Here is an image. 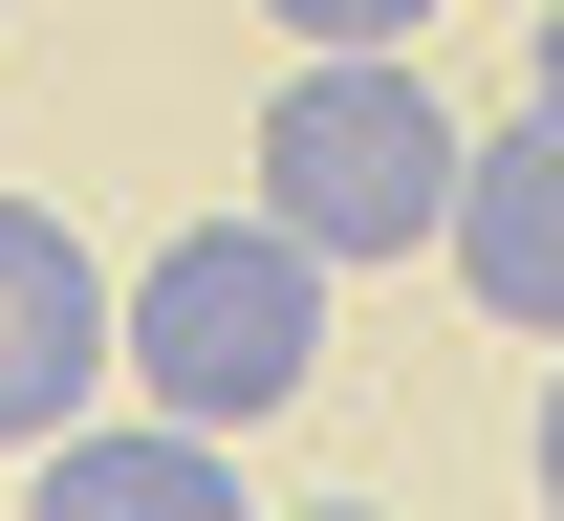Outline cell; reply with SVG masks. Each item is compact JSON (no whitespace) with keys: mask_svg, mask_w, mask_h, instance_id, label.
I'll list each match as a JSON object with an SVG mask.
<instances>
[{"mask_svg":"<svg viewBox=\"0 0 564 521\" xmlns=\"http://www.w3.org/2000/svg\"><path fill=\"white\" fill-rule=\"evenodd\" d=\"M456 109L413 87V44H304L261 109V218L304 239V261H413L434 218H456Z\"/></svg>","mask_w":564,"mask_h":521,"instance_id":"6da1fadb","label":"cell"},{"mask_svg":"<svg viewBox=\"0 0 564 521\" xmlns=\"http://www.w3.org/2000/svg\"><path fill=\"white\" fill-rule=\"evenodd\" d=\"M109 370L174 413V435H239V413H282V391L326 370V261L282 218H196V239H152L131 304H109Z\"/></svg>","mask_w":564,"mask_h":521,"instance_id":"7a4b0ae2","label":"cell"},{"mask_svg":"<svg viewBox=\"0 0 564 521\" xmlns=\"http://www.w3.org/2000/svg\"><path fill=\"white\" fill-rule=\"evenodd\" d=\"M456 283H478V326H521V348H564V109H521V131L456 152Z\"/></svg>","mask_w":564,"mask_h":521,"instance_id":"3957f363","label":"cell"},{"mask_svg":"<svg viewBox=\"0 0 564 521\" xmlns=\"http://www.w3.org/2000/svg\"><path fill=\"white\" fill-rule=\"evenodd\" d=\"M87 370H109V261L44 196H0V435H87Z\"/></svg>","mask_w":564,"mask_h":521,"instance_id":"277c9868","label":"cell"},{"mask_svg":"<svg viewBox=\"0 0 564 521\" xmlns=\"http://www.w3.org/2000/svg\"><path fill=\"white\" fill-rule=\"evenodd\" d=\"M22 521H261L239 478H217V435H44V478H22Z\"/></svg>","mask_w":564,"mask_h":521,"instance_id":"5b68a950","label":"cell"},{"mask_svg":"<svg viewBox=\"0 0 564 521\" xmlns=\"http://www.w3.org/2000/svg\"><path fill=\"white\" fill-rule=\"evenodd\" d=\"M261 22H282V44H413L434 0H261Z\"/></svg>","mask_w":564,"mask_h":521,"instance_id":"8992f818","label":"cell"},{"mask_svg":"<svg viewBox=\"0 0 564 521\" xmlns=\"http://www.w3.org/2000/svg\"><path fill=\"white\" fill-rule=\"evenodd\" d=\"M521 478H543V521H564V370H543V435H521Z\"/></svg>","mask_w":564,"mask_h":521,"instance_id":"52a82bcc","label":"cell"},{"mask_svg":"<svg viewBox=\"0 0 564 521\" xmlns=\"http://www.w3.org/2000/svg\"><path fill=\"white\" fill-rule=\"evenodd\" d=\"M543 109H564V0H543Z\"/></svg>","mask_w":564,"mask_h":521,"instance_id":"ba28073f","label":"cell"},{"mask_svg":"<svg viewBox=\"0 0 564 521\" xmlns=\"http://www.w3.org/2000/svg\"><path fill=\"white\" fill-rule=\"evenodd\" d=\"M304 521H391V500H304Z\"/></svg>","mask_w":564,"mask_h":521,"instance_id":"9c48e42d","label":"cell"}]
</instances>
